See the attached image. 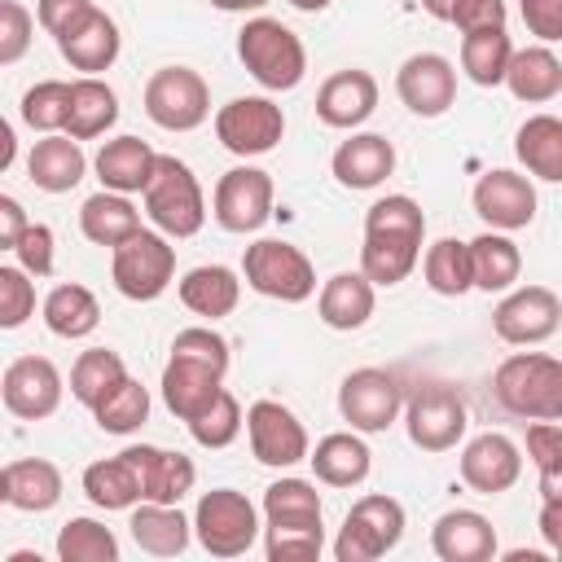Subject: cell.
Returning <instances> with one entry per match:
<instances>
[{
	"label": "cell",
	"mask_w": 562,
	"mask_h": 562,
	"mask_svg": "<svg viewBox=\"0 0 562 562\" xmlns=\"http://www.w3.org/2000/svg\"><path fill=\"white\" fill-rule=\"evenodd\" d=\"M228 373V342L211 325H189L171 338V356L162 364V404L189 426L198 413H206Z\"/></svg>",
	"instance_id": "obj_1"
},
{
	"label": "cell",
	"mask_w": 562,
	"mask_h": 562,
	"mask_svg": "<svg viewBox=\"0 0 562 562\" xmlns=\"http://www.w3.org/2000/svg\"><path fill=\"white\" fill-rule=\"evenodd\" d=\"M426 215L408 193H386L364 211V246L360 272L373 285H400L422 259Z\"/></svg>",
	"instance_id": "obj_2"
},
{
	"label": "cell",
	"mask_w": 562,
	"mask_h": 562,
	"mask_svg": "<svg viewBox=\"0 0 562 562\" xmlns=\"http://www.w3.org/2000/svg\"><path fill=\"white\" fill-rule=\"evenodd\" d=\"M492 395L518 422H562V360L544 351H514L496 364Z\"/></svg>",
	"instance_id": "obj_3"
},
{
	"label": "cell",
	"mask_w": 562,
	"mask_h": 562,
	"mask_svg": "<svg viewBox=\"0 0 562 562\" xmlns=\"http://www.w3.org/2000/svg\"><path fill=\"white\" fill-rule=\"evenodd\" d=\"M237 57L250 70V79L268 92H290L307 75V48L303 40L277 22V18H250L237 31Z\"/></svg>",
	"instance_id": "obj_4"
},
{
	"label": "cell",
	"mask_w": 562,
	"mask_h": 562,
	"mask_svg": "<svg viewBox=\"0 0 562 562\" xmlns=\"http://www.w3.org/2000/svg\"><path fill=\"white\" fill-rule=\"evenodd\" d=\"M145 215L154 220L158 233L167 237H193L206 224V198L198 176L189 171V162H180L176 154H158L154 180L145 184Z\"/></svg>",
	"instance_id": "obj_5"
},
{
	"label": "cell",
	"mask_w": 562,
	"mask_h": 562,
	"mask_svg": "<svg viewBox=\"0 0 562 562\" xmlns=\"http://www.w3.org/2000/svg\"><path fill=\"white\" fill-rule=\"evenodd\" d=\"M241 272H246V285L255 294L277 299V303H303V299L316 294L312 259L294 241H281V237H263V241L246 246Z\"/></svg>",
	"instance_id": "obj_6"
},
{
	"label": "cell",
	"mask_w": 562,
	"mask_h": 562,
	"mask_svg": "<svg viewBox=\"0 0 562 562\" xmlns=\"http://www.w3.org/2000/svg\"><path fill=\"white\" fill-rule=\"evenodd\" d=\"M193 536L211 558H241L259 540V514L237 487L202 492L193 509Z\"/></svg>",
	"instance_id": "obj_7"
},
{
	"label": "cell",
	"mask_w": 562,
	"mask_h": 562,
	"mask_svg": "<svg viewBox=\"0 0 562 562\" xmlns=\"http://www.w3.org/2000/svg\"><path fill=\"white\" fill-rule=\"evenodd\" d=\"M400 540H404V505L395 496L373 492L347 509L338 540H334V558L338 562H373V558L391 553Z\"/></svg>",
	"instance_id": "obj_8"
},
{
	"label": "cell",
	"mask_w": 562,
	"mask_h": 562,
	"mask_svg": "<svg viewBox=\"0 0 562 562\" xmlns=\"http://www.w3.org/2000/svg\"><path fill=\"white\" fill-rule=\"evenodd\" d=\"M110 277H114V290L132 303H149L158 299L171 277H176V246L167 241V233H149L140 228L136 237H127L123 246H114V259H110Z\"/></svg>",
	"instance_id": "obj_9"
},
{
	"label": "cell",
	"mask_w": 562,
	"mask_h": 562,
	"mask_svg": "<svg viewBox=\"0 0 562 562\" xmlns=\"http://www.w3.org/2000/svg\"><path fill=\"white\" fill-rule=\"evenodd\" d=\"M404 426H408V439L422 452H448V448L461 443V435L470 426V413H465V400H461L457 386L422 382L404 400Z\"/></svg>",
	"instance_id": "obj_10"
},
{
	"label": "cell",
	"mask_w": 562,
	"mask_h": 562,
	"mask_svg": "<svg viewBox=\"0 0 562 562\" xmlns=\"http://www.w3.org/2000/svg\"><path fill=\"white\" fill-rule=\"evenodd\" d=\"M145 114L162 132H193L211 119V88L193 66H162L145 83Z\"/></svg>",
	"instance_id": "obj_11"
},
{
	"label": "cell",
	"mask_w": 562,
	"mask_h": 562,
	"mask_svg": "<svg viewBox=\"0 0 562 562\" xmlns=\"http://www.w3.org/2000/svg\"><path fill=\"white\" fill-rule=\"evenodd\" d=\"M215 136L228 154L237 158H259L281 145L285 136V114L272 97H233L228 105L215 110Z\"/></svg>",
	"instance_id": "obj_12"
},
{
	"label": "cell",
	"mask_w": 562,
	"mask_h": 562,
	"mask_svg": "<svg viewBox=\"0 0 562 562\" xmlns=\"http://www.w3.org/2000/svg\"><path fill=\"white\" fill-rule=\"evenodd\" d=\"M404 408V386L395 373L386 369H351L338 386V413L342 422H351V430L360 435H378L386 430Z\"/></svg>",
	"instance_id": "obj_13"
},
{
	"label": "cell",
	"mask_w": 562,
	"mask_h": 562,
	"mask_svg": "<svg viewBox=\"0 0 562 562\" xmlns=\"http://www.w3.org/2000/svg\"><path fill=\"white\" fill-rule=\"evenodd\" d=\"M562 325V299L549 285H518L505 290V299L492 312V329L509 347H536L553 338Z\"/></svg>",
	"instance_id": "obj_14"
},
{
	"label": "cell",
	"mask_w": 562,
	"mask_h": 562,
	"mask_svg": "<svg viewBox=\"0 0 562 562\" xmlns=\"http://www.w3.org/2000/svg\"><path fill=\"white\" fill-rule=\"evenodd\" d=\"M246 435H250V452H255L259 465L290 470V465H299V461L312 457V443H307L303 422L281 400H255L246 408Z\"/></svg>",
	"instance_id": "obj_15"
},
{
	"label": "cell",
	"mask_w": 562,
	"mask_h": 562,
	"mask_svg": "<svg viewBox=\"0 0 562 562\" xmlns=\"http://www.w3.org/2000/svg\"><path fill=\"white\" fill-rule=\"evenodd\" d=\"M211 215L224 233H255L272 215V176L263 167H233L220 176Z\"/></svg>",
	"instance_id": "obj_16"
},
{
	"label": "cell",
	"mask_w": 562,
	"mask_h": 562,
	"mask_svg": "<svg viewBox=\"0 0 562 562\" xmlns=\"http://www.w3.org/2000/svg\"><path fill=\"white\" fill-rule=\"evenodd\" d=\"M0 395L13 417L44 422L61 404V373L48 356H18V360H9V369L0 378Z\"/></svg>",
	"instance_id": "obj_17"
},
{
	"label": "cell",
	"mask_w": 562,
	"mask_h": 562,
	"mask_svg": "<svg viewBox=\"0 0 562 562\" xmlns=\"http://www.w3.org/2000/svg\"><path fill=\"white\" fill-rule=\"evenodd\" d=\"M395 92L417 119H439L457 101V66L443 53H413L395 70Z\"/></svg>",
	"instance_id": "obj_18"
},
{
	"label": "cell",
	"mask_w": 562,
	"mask_h": 562,
	"mask_svg": "<svg viewBox=\"0 0 562 562\" xmlns=\"http://www.w3.org/2000/svg\"><path fill=\"white\" fill-rule=\"evenodd\" d=\"M474 211L496 233H518L536 220V184L509 167H492L474 184Z\"/></svg>",
	"instance_id": "obj_19"
},
{
	"label": "cell",
	"mask_w": 562,
	"mask_h": 562,
	"mask_svg": "<svg viewBox=\"0 0 562 562\" xmlns=\"http://www.w3.org/2000/svg\"><path fill=\"white\" fill-rule=\"evenodd\" d=\"M457 470H461V483H465L470 492H479V496H501V492H509V487L518 483V474H522V452H518V443H514L509 435L483 430V435H474V439L461 448Z\"/></svg>",
	"instance_id": "obj_20"
},
{
	"label": "cell",
	"mask_w": 562,
	"mask_h": 562,
	"mask_svg": "<svg viewBox=\"0 0 562 562\" xmlns=\"http://www.w3.org/2000/svg\"><path fill=\"white\" fill-rule=\"evenodd\" d=\"M373 110H378V79L360 66L334 70L316 92V119L325 127H338V132L360 127Z\"/></svg>",
	"instance_id": "obj_21"
},
{
	"label": "cell",
	"mask_w": 562,
	"mask_h": 562,
	"mask_svg": "<svg viewBox=\"0 0 562 562\" xmlns=\"http://www.w3.org/2000/svg\"><path fill=\"white\" fill-rule=\"evenodd\" d=\"M430 549L439 562H492L496 527L479 509H448L430 527Z\"/></svg>",
	"instance_id": "obj_22"
},
{
	"label": "cell",
	"mask_w": 562,
	"mask_h": 562,
	"mask_svg": "<svg viewBox=\"0 0 562 562\" xmlns=\"http://www.w3.org/2000/svg\"><path fill=\"white\" fill-rule=\"evenodd\" d=\"M140 474V492L145 501H162V505H180L193 483H198V470L184 452H167V448H154V443H132L123 448Z\"/></svg>",
	"instance_id": "obj_23"
},
{
	"label": "cell",
	"mask_w": 562,
	"mask_h": 562,
	"mask_svg": "<svg viewBox=\"0 0 562 562\" xmlns=\"http://www.w3.org/2000/svg\"><path fill=\"white\" fill-rule=\"evenodd\" d=\"M329 171L342 189H378L395 171V145L382 132H356L334 149Z\"/></svg>",
	"instance_id": "obj_24"
},
{
	"label": "cell",
	"mask_w": 562,
	"mask_h": 562,
	"mask_svg": "<svg viewBox=\"0 0 562 562\" xmlns=\"http://www.w3.org/2000/svg\"><path fill=\"white\" fill-rule=\"evenodd\" d=\"M92 167H97L101 189H114V193H145V184L154 180L158 154H154L140 136H114V140H105V145L97 149Z\"/></svg>",
	"instance_id": "obj_25"
},
{
	"label": "cell",
	"mask_w": 562,
	"mask_h": 562,
	"mask_svg": "<svg viewBox=\"0 0 562 562\" xmlns=\"http://www.w3.org/2000/svg\"><path fill=\"white\" fill-rule=\"evenodd\" d=\"M0 496L22 514H44L61 501V470L44 457H18L0 474Z\"/></svg>",
	"instance_id": "obj_26"
},
{
	"label": "cell",
	"mask_w": 562,
	"mask_h": 562,
	"mask_svg": "<svg viewBox=\"0 0 562 562\" xmlns=\"http://www.w3.org/2000/svg\"><path fill=\"white\" fill-rule=\"evenodd\" d=\"M119 22L97 4L70 35H61L57 40V53L75 66V70H83V75H101V70H110L114 61H119Z\"/></svg>",
	"instance_id": "obj_27"
},
{
	"label": "cell",
	"mask_w": 562,
	"mask_h": 562,
	"mask_svg": "<svg viewBox=\"0 0 562 562\" xmlns=\"http://www.w3.org/2000/svg\"><path fill=\"white\" fill-rule=\"evenodd\" d=\"M83 171H88V158H83L79 140L66 136V132H61V136L48 132V136L35 140L31 154H26V176H31V184L44 189V193H70V189L83 180Z\"/></svg>",
	"instance_id": "obj_28"
},
{
	"label": "cell",
	"mask_w": 562,
	"mask_h": 562,
	"mask_svg": "<svg viewBox=\"0 0 562 562\" xmlns=\"http://www.w3.org/2000/svg\"><path fill=\"white\" fill-rule=\"evenodd\" d=\"M132 540L136 549L154 553V558H176L189 549V536H193V522L180 514V505H162V501H140L132 505Z\"/></svg>",
	"instance_id": "obj_29"
},
{
	"label": "cell",
	"mask_w": 562,
	"mask_h": 562,
	"mask_svg": "<svg viewBox=\"0 0 562 562\" xmlns=\"http://www.w3.org/2000/svg\"><path fill=\"white\" fill-rule=\"evenodd\" d=\"M378 285L356 268V272H334L325 285H321V294H316V312H321V321L329 325V329H360L369 316H373V303H378V294H373Z\"/></svg>",
	"instance_id": "obj_30"
},
{
	"label": "cell",
	"mask_w": 562,
	"mask_h": 562,
	"mask_svg": "<svg viewBox=\"0 0 562 562\" xmlns=\"http://www.w3.org/2000/svg\"><path fill=\"white\" fill-rule=\"evenodd\" d=\"M307 461H312V470H316V479L325 487H356V483L369 479L373 452L356 430H334L312 448Z\"/></svg>",
	"instance_id": "obj_31"
},
{
	"label": "cell",
	"mask_w": 562,
	"mask_h": 562,
	"mask_svg": "<svg viewBox=\"0 0 562 562\" xmlns=\"http://www.w3.org/2000/svg\"><path fill=\"white\" fill-rule=\"evenodd\" d=\"M79 228L92 246H123L127 237L140 233V211L127 202V193H114V189H101L92 198H83L79 206Z\"/></svg>",
	"instance_id": "obj_32"
},
{
	"label": "cell",
	"mask_w": 562,
	"mask_h": 562,
	"mask_svg": "<svg viewBox=\"0 0 562 562\" xmlns=\"http://www.w3.org/2000/svg\"><path fill=\"white\" fill-rule=\"evenodd\" d=\"M241 299V281L233 268L224 263H202V268H189L180 277V303L193 312V316H206V321H220L237 307Z\"/></svg>",
	"instance_id": "obj_33"
},
{
	"label": "cell",
	"mask_w": 562,
	"mask_h": 562,
	"mask_svg": "<svg viewBox=\"0 0 562 562\" xmlns=\"http://www.w3.org/2000/svg\"><path fill=\"white\" fill-rule=\"evenodd\" d=\"M505 88L527 101V105H544L562 92V61L553 57V48L531 44V48H514L509 70H505Z\"/></svg>",
	"instance_id": "obj_34"
},
{
	"label": "cell",
	"mask_w": 562,
	"mask_h": 562,
	"mask_svg": "<svg viewBox=\"0 0 562 562\" xmlns=\"http://www.w3.org/2000/svg\"><path fill=\"white\" fill-rule=\"evenodd\" d=\"M119 123V97L105 79L97 75H83L70 83V119H66V136L75 140H92V136H105L110 127Z\"/></svg>",
	"instance_id": "obj_35"
},
{
	"label": "cell",
	"mask_w": 562,
	"mask_h": 562,
	"mask_svg": "<svg viewBox=\"0 0 562 562\" xmlns=\"http://www.w3.org/2000/svg\"><path fill=\"white\" fill-rule=\"evenodd\" d=\"M470 268H474V290L505 294V290H514V281L522 272V250L505 233L487 228L470 241Z\"/></svg>",
	"instance_id": "obj_36"
},
{
	"label": "cell",
	"mask_w": 562,
	"mask_h": 562,
	"mask_svg": "<svg viewBox=\"0 0 562 562\" xmlns=\"http://www.w3.org/2000/svg\"><path fill=\"white\" fill-rule=\"evenodd\" d=\"M40 312H44L48 334H57V338H88V334L101 325V303H97V294H92L88 285H79V281L53 285Z\"/></svg>",
	"instance_id": "obj_37"
},
{
	"label": "cell",
	"mask_w": 562,
	"mask_h": 562,
	"mask_svg": "<svg viewBox=\"0 0 562 562\" xmlns=\"http://www.w3.org/2000/svg\"><path fill=\"white\" fill-rule=\"evenodd\" d=\"M514 154L536 180L562 184V119L553 114H531L514 132Z\"/></svg>",
	"instance_id": "obj_38"
},
{
	"label": "cell",
	"mask_w": 562,
	"mask_h": 562,
	"mask_svg": "<svg viewBox=\"0 0 562 562\" xmlns=\"http://www.w3.org/2000/svg\"><path fill=\"white\" fill-rule=\"evenodd\" d=\"M83 496L97 505V509H132L145 501L140 492V474L132 465L127 452L119 457H105V461H92L83 470Z\"/></svg>",
	"instance_id": "obj_39"
},
{
	"label": "cell",
	"mask_w": 562,
	"mask_h": 562,
	"mask_svg": "<svg viewBox=\"0 0 562 562\" xmlns=\"http://www.w3.org/2000/svg\"><path fill=\"white\" fill-rule=\"evenodd\" d=\"M263 527H303L321 531V492L307 479H277L263 492Z\"/></svg>",
	"instance_id": "obj_40"
},
{
	"label": "cell",
	"mask_w": 562,
	"mask_h": 562,
	"mask_svg": "<svg viewBox=\"0 0 562 562\" xmlns=\"http://www.w3.org/2000/svg\"><path fill=\"white\" fill-rule=\"evenodd\" d=\"M509 57H514V40H509L505 26L461 35V70H465V79L479 83V88H496V83H505Z\"/></svg>",
	"instance_id": "obj_41"
},
{
	"label": "cell",
	"mask_w": 562,
	"mask_h": 562,
	"mask_svg": "<svg viewBox=\"0 0 562 562\" xmlns=\"http://www.w3.org/2000/svg\"><path fill=\"white\" fill-rule=\"evenodd\" d=\"M123 378H127V364H123L119 351H110V347H88V351H79V360L70 364V395L92 413Z\"/></svg>",
	"instance_id": "obj_42"
},
{
	"label": "cell",
	"mask_w": 562,
	"mask_h": 562,
	"mask_svg": "<svg viewBox=\"0 0 562 562\" xmlns=\"http://www.w3.org/2000/svg\"><path fill=\"white\" fill-rule=\"evenodd\" d=\"M422 277L435 294L443 299H457L465 290H474V268H470V241H457V237H439L426 246V259H422Z\"/></svg>",
	"instance_id": "obj_43"
},
{
	"label": "cell",
	"mask_w": 562,
	"mask_h": 562,
	"mask_svg": "<svg viewBox=\"0 0 562 562\" xmlns=\"http://www.w3.org/2000/svg\"><path fill=\"white\" fill-rule=\"evenodd\" d=\"M57 558L61 562H119V540L97 518H70L57 531Z\"/></svg>",
	"instance_id": "obj_44"
},
{
	"label": "cell",
	"mask_w": 562,
	"mask_h": 562,
	"mask_svg": "<svg viewBox=\"0 0 562 562\" xmlns=\"http://www.w3.org/2000/svg\"><path fill=\"white\" fill-rule=\"evenodd\" d=\"M92 417H97V426H101L105 435H132V430H140V426L149 422V391H145L136 378H123V382L92 408Z\"/></svg>",
	"instance_id": "obj_45"
},
{
	"label": "cell",
	"mask_w": 562,
	"mask_h": 562,
	"mask_svg": "<svg viewBox=\"0 0 562 562\" xmlns=\"http://www.w3.org/2000/svg\"><path fill=\"white\" fill-rule=\"evenodd\" d=\"M70 119V83L66 79H40L35 88H26L22 97V123L35 132H66Z\"/></svg>",
	"instance_id": "obj_46"
},
{
	"label": "cell",
	"mask_w": 562,
	"mask_h": 562,
	"mask_svg": "<svg viewBox=\"0 0 562 562\" xmlns=\"http://www.w3.org/2000/svg\"><path fill=\"white\" fill-rule=\"evenodd\" d=\"M241 404H237V395L224 386L220 391V400L206 408V413H198L193 422H189V435L202 443V448H228L237 435H241Z\"/></svg>",
	"instance_id": "obj_47"
},
{
	"label": "cell",
	"mask_w": 562,
	"mask_h": 562,
	"mask_svg": "<svg viewBox=\"0 0 562 562\" xmlns=\"http://www.w3.org/2000/svg\"><path fill=\"white\" fill-rule=\"evenodd\" d=\"M35 316V281L31 272L18 263L0 268V329H18Z\"/></svg>",
	"instance_id": "obj_48"
},
{
	"label": "cell",
	"mask_w": 562,
	"mask_h": 562,
	"mask_svg": "<svg viewBox=\"0 0 562 562\" xmlns=\"http://www.w3.org/2000/svg\"><path fill=\"white\" fill-rule=\"evenodd\" d=\"M35 22L31 9L22 0H0V66H13L26 57L31 40H35Z\"/></svg>",
	"instance_id": "obj_49"
},
{
	"label": "cell",
	"mask_w": 562,
	"mask_h": 562,
	"mask_svg": "<svg viewBox=\"0 0 562 562\" xmlns=\"http://www.w3.org/2000/svg\"><path fill=\"white\" fill-rule=\"evenodd\" d=\"M263 553L268 562H303V558H321L325 549V527L321 531H303V527H263Z\"/></svg>",
	"instance_id": "obj_50"
},
{
	"label": "cell",
	"mask_w": 562,
	"mask_h": 562,
	"mask_svg": "<svg viewBox=\"0 0 562 562\" xmlns=\"http://www.w3.org/2000/svg\"><path fill=\"white\" fill-rule=\"evenodd\" d=\"M92 9H97V0H35V18H40V26H44L53 40L70 35Z\"/></svg>",
	"instance_id": "obj_51"
},
{
	"label": "cell",
	"mask_w": 562,
	"mask_h": 562,
	"mask_svg": "<svg viewBox=\"0 0 562 562\" xmlns=\"http://www.w3.org/2000/svg\"><path fill=\"white\" fill-rule=\"evenodd\" d=\"M527 457L540 474L562 465V422H527Z\"/></svg>",
	"instance_id": "obj_52"
},
{
	"label": "cell",
	"mask_w": 562,
	"mask_h": 562,
	"mask_svg": "<svg viewBox=\"0 0 562 562\" xmlns=\"http://www.w3.org/2000/svg\"><path fill=\"white\" fill-rule=\"evenodd\" d=\"M13 255H18V263H22L31 277H48V272H53V228H48V224H31V228L18 237Z\"/></svg>",
	"instance_id": "obj_53"
},
{
	"label": "cell",
	"mask_w": 562,
	"mask_h": 562,
	"mask_svg": "<svg viewBox=\"0 0 562 562\" xmlns=\"http://www.w3.org/2000/svg\"><path fill=\"white\" fill-rule=\"evenodd\" d=\"M448 22H452L461 35L505 26V0H457V9H452Z\"/></svg>",
	"instance_id": "obj_54"
},
{
	"label": "cell",
	"mask_w": 562,
	"mask_h": 562,
	"mask_svg": "<svg viewBox=\"0 0 562 562\" xmlns=\"http://www.w3.org/2000/svg\"><path fill=\"white\" fill-rule=\"evenodd\" d=\"M518 13L540 44L562 40V0H518Z\"/></svg>",
	"instance_id": "obj_55"
},
{
	"label": "cell",
	"mask_w": 562,
	"mask_h": 562,
	"mask_svg": "<svg viewBox=\"0 0 562 562\" xmlns=\"http://www.w3.org/2000/svg\"><path fill=\"white\" fill-rule=\"evenodd\" d=\"M31 228V220H26V211H22V202L18 198H0V250H13L18 246V237Z\"/></svg>",
	"instance_id": "obj_56"
},
{
	"label": "cell",
	"mask_w": 562,
	"mask_h": 562,
	"mask_svg": "<svg viewBox=\"0 0 562 562\" xmlns=\"http://www.w3.org/2000/svg\"><path fill=\"white\" fill-rule=\"evenodd\" d=\"M540 536L549 549L562 544V501L558 496H540Z\"/></svg>",
	"instance_id": "obj_57"
},
{
	"label": "cell",
	"mask_w": 562,
	"mask_h": 562,
	"mask_svg": "<svg viewBox=\"0 0 562 562\" xmlns=\"http://www.w3.org/2000/svg\"><path fill=\"white\" fill-rule=\"evenodd\" d=\"M206 4H215V9H224V13H255V9H263L268 0H206Z\"/></svg>",
	"instance_id": "obj_58"
},
{
	"label": "cell",
	"mask_w": 562,
	"mask_h": 562,
	"mask_svg": "<svg viewBox=\"0 0 562 562\" xmlns=\"http://www.w3.org/2000/svg\"><path fill=\"white\" fill-rule=\"evenodd\" d=\"M540 496H558L562 501V465L549 470V474H540Z\"/></svg>",
	"instance_id": "obj_59"
},
{
	"label": "cell",
	"mask_w": 562,
	"mask_h": 562,
	"mask_svg": "<svg viewBox=\"0 0 562 562\" xmlns=\"http://www.w3.org/2000/svg\"><path fill=\"white\" fill-rule=\"evenodd\" d=\"M422 9H426L430 18H439V22H448L452 9H457V0H422Z\"/></svg>",
	"instance_id": "obj_60"
},
{
	"label": "cell",
	"mask_w": 562,
	"mask_h": 562,
	"mask_svg": "<svg viewBox=\"0 0 562 562\" xmlns=\"http://www.w3.org/2000/svg\"><path fill=\"white\" fill-rule=\"evenodd\" d=\"M294 9H303V13H321V9H329L334 0H290Z\"/></svg>",
	"instance_id": "obj_61"
},
{
	"label": "cell",
	"mask_w": 562,
	"mask_h": 562,
	"mask_svg": "<svg viewBox=\"0 0 562 562\" xmlns=\"http://www.w3.org/2000/svg\"><path fill=\"white\" fill-rule=\"evenodd\" d=\"M553 553H558V558H562V544H558V549H553Z\"/></svg>",
	"instance_id": "obj_62"
}]
</instances>
